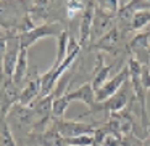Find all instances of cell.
Instances as JSON below:
<instances>
[{
    "label": "cell",
    "instance_id": "cell-12",
    "mask_svg": "<svg viewBox=\"0 0 150 146\" xmlns=\"http://www.w3.org/2000/svg\"><path fill=\"white\" fill-rule=\"evenodd\" d=\"M66 95H68L69 101H81V103L87 104L89 108H92L95 104V90H94V87H92L91 80L82 84V85H79L74 90L66 92Z\"/></svg>",
    "mask_w": 150,
    "mask_h": 146
},
{
    "label": "cell",
    "instance_id": "cell-23",
    "mask_svg": "<svg viewBox=\"0 0 150 146\" xmlns=\"http://www.w3.org/2000/svg\"><path fill=\"white\" fill-rule=\"evenodd\" d=\"M121 146H144V140L137 138L134 135H127V136H123Z\"/></svg>",
    "mask_w": 150,
    "mask_h": 146
},
{
    "label": "cell",
    "instance_id": "cell-5",
    "mask_svg": "<svg viewBox=\"0 0 150 146\" xmlns=\"http://www.w3.org/2000/svg\"><path fill=\"white\" fill-rule=\"evenodd\" d=\"M52 125L60 132L63 138H73V136L86 135V133H94L95 125L87 122H79L78 119L66 120V119H53Z\"/></svg>",
    "mask_w": 150,
    "mask_h": 146
},
{
    "label": "cell",
    "instance_id": "cell-24",
    "mask_svg": "<svg viewBox=\"0 0 150 146\" xmlns=\"http://www.w3.org/2000/svg\"><path fill=\"white\" fill-rule=\"evenodd\" d=\"M7 45H8V36L0 37V56L4 58L5 52H7Z\"/></svg>",
    "mask_w": 150,
    "mask_h": 146
},
{
    "label": "cell",
    "instance_id": "cell-3",
    "mask_svg": "<svg viewBox=\"0 0 150 146\" xmlns=\"http://www.w3.org/2000/svg\"><path fill=\"white\" fill-rule=\"evenodd\" d=\"M129 82V80H127ZM127 82L121 87L120 92L110 96L108 100L102 101V103H95L91 109L87 111L86 114H82L81 117H86V116H91V114H95V112H108V114H113V112H120V111L126 109L127 104H129V92H131V84L127 85Z\"/></svg>",
    "mask_w": 150,
    "mask_h": 146
},
{
    "label": "cell",
    "instance_id": "cell-26",
    "mask_svg": "<svg viewBox=\"0 0 150 146\" xmlns=\"http://www.w3.org/2000/svg\"><path fill=\"white\" fill-rule=\"evenodd\" d=\"M144 146H150V135H147L144 138Z\"/></svg>",
    "mask_w": 150,
    "mask_h": 146
},
{
    "label": "cell",
    "instance_id": "cell-16",
    "mask_svg": "<svg viewBox=\"0 0 150 146\" xmlns=\"http://www.w3.org/2000/svg\"><path fill=\"white\" fill-rule=\"evenodd\" d=\"M69 40H71V37H69L68 31L65 29L62 32V36L57 39V56H55V61H53V64L50 66V68H58V66L63 63V59H65L66 55H68Z\"/></svg>",
    "mask_w": 150,
    "mask_h": 146
},
{
    "label": "cell",
    "instance_id": "cell-25",
    "mask_svg": "<svg viewBox=\"0 0 150 146\" xmlns=\"http://www.w3.org/2000/svg\"><path fill=\"white\" fill-rule=\"evenodd\" d=\"M4 80V63H2V56H0V82Z\"/></svg>",
    "mask_w": 150,
    "mask_h": 146
},
{
    "label": "cell",
    "instance_id": "cell-28",
    "mask_svg": "<svg viewBox=\"0 0 150 146\" xmlns=\"http://www.w3.org/2000/svg\"><path fill=\"white\" fill-rule=\"evenodd\" d=\"M4 120H5V119H0V129H2V124H4Z\"/></svg>",
    "mask_w": 150,
    "mask_h": 146
},
{
    "label": "cell",
    "instance_id": "cell-18",
    "mask_svg": "<svg viewBox=\"0 0 150 146\" xmlns=\"http://www.w3.org/2000/svg\"><path fill=\"white\" fill-rule=\"evenodd\" d=\"M89 0H66L65 2V11H66V18L74 20L76 16L84 13L86 7H87Z\"/></svg>",
    "mask_w": 150,
    "mask_h": 146
},
{
    "label": "cell",
    "instance_id": "cell-11",
    "mask_svg": "<svg viewBox=\"0 0 150 146\" xmlns=\"http://www.w3.org/2000/svg\"><path fill=\"white\" fill-rule=\"evenodd\" d=\"M94 15H95V3H94V0H89L84 13L81 15V21H79V39H78V42L81 43V45H84L86 42L91 40Z\"/></svg>",
    "mask_w": 150,
    "mask_h": 146
},
{
    "label": "cell",
    "instance_id": "cell-14",
    "mask_svg": "<svg viewBox=\"0 0 150 146\" xmlns=\"http://www.w3.org/2000/svg\"><path fill=\"white\" fill-rule=\"evenodd\" d=\"M36 136V145L37 146H68L60 132L55 127L50 124V127L40 135H34Z\"/></svg>",
    "mask_w": 150,
    "mask_h": 146
},
{
    "label": "cell",
    "instance_id": "cell-22",
    "mask_svg": "<svg viewBox=\"0 0 150 146\" xmlns=\"http://www.w3.org/2000/svg\"><path fill=\"white\" fill-rule=\"evenodd\" d=\"M121 141H123V136L118 135V133H107V136L103 138L100 146H121Z\"/></svg>",
    "mask_w": 150,
    "mask_h": 146
},
{
    "label": "cell",
    "instance_id": "cell-9",
    "mask_svg": "<svg viewBox=\"0 0 150 146\" xmlns=\"http://www.w3.org/2000/svg\"><path fill=\"white\" fill-rule=\"evenodd\" d=\"M20 52H21V45H20V40H18V36H10L8 34L7 52H5L4 58H2V63H4V77H7V79L13 77L18 58H20Z\"/></svg>",
    "mask_w": 150,
    "mask_h": 146
},
{
    "label": "cell",
    "instance_id": "cell-7",
    "mask_svg": "<svg viewBox=\"0 0 150 146\" xmlns=\"http://www.w3.org/2000/svg\"><path fill=\"white\" fill-rule=\"evenodd\" d=\"M20 90L21 88L13 82V79L4 77V80L0 82V106H2V112H4L5 119H7V114L11 109V106L18 103Z\"/></svg>",
    "mask_w": 150,
    "mask_h": 146
},
{
    "label": "cell",
    "instance_id": "cell-13",
    "mask_svg": "<svg viewBox=\"0 0 150 146\" xmlns=\"http://www.w3.org/2000/svg\"><path fill=\"white\" fill-rule=\"evenodd\" d=\"M111 69H113V64H105L103 63V56L97 55V66L94 69V77H92L91 84L94 87V90L97 92L98 88H102L108 80H110V74Z\"/></svg>",
    "mask_w": 150,
    "mask_h": 146
},
{
    "label": "cell",
    "instance_id": "cell-17",
    "mask_svg": "<svg viewBox=\"0 0 150 146\" xmlns=\"http://www.w3.org/2000/svg\"><path fill=\"white\" fill-rule=\"evenodd\" d=\"M69 98L68 95H60V96L53 98V103H52V116L53 119H65V112L69 106Z\"/></svg>",
    "mask_w": 150,
    "mask_h": 146
},
{
    "label": "cell",
    "instance_id": "cell-6",
    "mask_svg": "<svg viewBox=\"0 0 150 146\" xmlns=\"http://www.w3.org/2000/svg\"><path fill=\"white\" fill-rule=\"evenodd\" d=\"M127 80H129V71H127V68H123L120 72H116L103 87L95 92V103H102V101L108 100L110 96H113L116 92L121 90V87H123Z\"/></svg>",
    "mask_w": 150,
    "mask_h": 146
},
{
    "label": "cell",
    "instance_id": "cell-27",
    "mask_svg": "<svg viewBox=\"0 0 150 146\" xmlns=\"http://www.w3.org/2000/svg\"><path fill=\"white\" fill-rule=\"evenodd\" d=\"M147 135H150V120H149V125H147Z\"/></svg>",
    "mask_w": 150,
    "mask_h": 146
},
{
    "label": "cell",
    "instance_id": "cell-10",
    "mask_svg": "<svg viewBox=\"0 0 150 146\" xmlns=\"http://www.w3.org/2000/svg\"><path fill=\"white\" fill-rule=\"evenodd\" d=\"M116 23L115 15H110L107 11H102L98 8H95V15H94V23H92V31H91V42H97L102 36L108 32L111 27Z\"/></svg>",
    "mask_w": 150,
    "mask_h": 146
},
{
    "label": "cell",
    "instance_id": "cell-4",
    "mask_svg": "<svg viewBox=\"0 0 150 146\" xmlns=\"http://www.w3.org/2000/svg\"><path fill=\"white\" fill-rule=\"evenodd\" d=\"M39 96H40V74L37 71V66H34L33 69H29L23 88L20 90L18 104L31 106Z\"/></svg>",
    "mask_w": 150,
    "mask_h": 146
},
{
    "label": "cell",
    "instance_id": "cell-21",
    "mask_svg": "<svg viewBox=\"0 0 150 146\" xmlns=\"http://www.w3.org/2000/svg\"><path fill=\"white\" fill-rule=\"evenodd\" d=\"M68 146H94V135L92 133H86V135L73 136V138H65Z\"/></svg>",
    "mask_w": 150,
    "mask_h": 146
},
{
    "label": "cell",
    "instance_id": "cell-8",
    "mask_svg": "<svg viewBox=\"0 0 150 146\" xmlns=\"http://www.w3.org/2000/svg\"><path fill=\"white\" fill-rule=\"evenodd\" d=\"M124 37V31L115 23V26L108 31L105 36H102L97 42H94L91 45V48L94 50H102V52H108V53H116L118 47L121 45V40Z\"/></svg>",
    "mask_w": 150,
    "mask_h": 146
},
{
    "label": "cell",
    "instance_id": "cell-29",
    "mask_svg": "<svg viewBox=\"0 0 150 146\" xmlns=\"http://www.w3.org/2000/svg\"><path fill=\"white\" fill-rule=\"evenodd\" d=\"M53 2H57V0H53Z\"/></svg>",
    "mask_w": 150,
    "mask_h": 146
},
{
    "label": "cell",
    "instance_id": "cell-20",
    "mask_svg": "<svg viewBox=\"0 0 150 146\" xmlns=\"http://www.w3.org/2000/svg\"><path fill=\"white\" fill-rule=\"evenodd\" d=\"M94 3H95V8L107 11L110 15H115V16L120 10V0H94Z\"/></svg>",
    "mask_w": 150,
    "mask_h": 146
},
{
    "label": "cell",
    "instance_id": "cell-15",
    "mask_svg": "<svg viewBox=\"0 0 150 146\" xmlns=\"http://www.w3.org/2000/svg\"><path fill=\"white\" fill-rule=\"evenodd\" d=\"M28 72H29V66H28V48H21L20 52V58H18L16 68H15L13 72V82L21 88V84H24L28 77Z\"/></svg>",
    "mask_w": 150,
    "mask_h": 146
},
{
    "label": "cell",
    "instance_id": "cell-19",
    "mask_svg": "<svg viewBox=\"0 0 150 146\" xmlns=\"http://www.w3.org/2000/svg\"><path fill=\"white\" fill-rule=\"evenodd\" d=\"M147 24H150V10L137 11V13L134 15L132 21H131L129 31H140V29H144Z\"/></svg>",
    "mask_w": 150,
    "mask_h": 146
},
{
    "label": "cell",
    "instance_id": "cell-1",
    "mask_svg": "<svg viewBox=\"0 0 150 146\" xmlns=\"http://www.w3.org/2000/svg\"><path fill=\"white\" fill-rule=\"evenodd\" d=\"M29 0H0V27L7 36H18L23 20L29 15Z\"/></svg>",
    "mask_w": 150,
    "mask_h": 146
},
{
    "label": "cell",
    "instance_id": "cell-2",
    "mask_svg": "<svg viewBox=\"0 0 150 146\" xmlns=\"http://www.w3.org/2000/svg\"><path fill=\"white\" fill-rule=\"evenodd\" d=\"M65 31L63 24L60 21H50V23H42L37 24L34 29H31L29 32H24L18 36V40H20L21 48H28L33 47L34 43H37L40 39H45V37H55L58 39L62 36V32Z\"/></svg>",
    "mask_w": 150,
    "mask_h": 146
}]
</instances>
